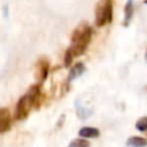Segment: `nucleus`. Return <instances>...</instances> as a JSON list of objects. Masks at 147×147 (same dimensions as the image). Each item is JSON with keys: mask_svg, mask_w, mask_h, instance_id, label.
<instances>
[{"mask_svg": "<svg viewBox=\"0 0 147 147\" xmlns=\"http://www.w3.org/2000/svg\"><path fill=\"white\" fill-rule=\"evenodd\" d=\"M92 28L87 22H80L72 31L70 37V46L67 48L74 57H78L83 55V53L87 49V46L92 39Z\"/></svg>", "mask_w": 147, "mask_h": 147, "instance_id": "f257e3e1", "label": "nucleus"}, {"mask_svg": "<svg viewBox=\"0 0 147 147\" xmlns=\"http://www.w3.org/2000/svg\"><path fill=\"white\" fill-rule=\"evenodd\" d=\"M113 21V0H99L95 5V25L102 28Z\"/></svg>", "mask_w": 147, "mask_h": 147, "instance_id": "f03ea898", "label": "nucleus"}, {"mask_svg": "<svg viewBox=\"0 0 147 147\" xmlns=\"http://www.w3.org/2000/svg\"><path fill=\"white\" fill-rule=\"evenodd\" d=\"M32 108H34V103H33L32 99L30 98V95L28 93H25L24 95H22L18 99V101L16 103V107H15V119H17V121L25 119L29 116V114H30Z\"/></svg>", "mask_w": 147, "mask_h": 147, "instance_id": "7ed1b4c3", "label": "nucleus"}, {"mask_svg": "<svg viewBox=\"0 0 147 147\" xmlns=\"http://www.w3.org/2000/svg\"><path fill=\"white\" fill-rule=\"evenodd\" d=\"M49 72V60L45 56H40L34 65V78L37 83L42 84Z\"/></svg>", "mask_w": 147, "mask_h": 147, "instance_id": "20e7f679", "label": "nucleus"}, {"mask_svg": "<svg viewBox=\"0 0 147 147\" xmlns=\"http://www.w3.org/2000/svg\"><path fill=\"white\" fill-rule=\"evenodd\" d=\"M30 98L32 99L33 103H34V108L36 109H39L40 108V105L42 102V92H41V84L40 83H36L33 85L30 86L29 91L26 92Z\"/></svg>", "mask_w": 147, "mask_h": 147, "instance_id": "39448f33", "label": "nucleus"}, {"mask_svg": "<svg viewBox=\"0 0 147 147\" xmlns=\"http://www.w3.org/2000/svg\"><path fill=\"white\" fill-rule=\"evenodd\" d=\"M11 126V118H10V113L7 108H1L0 109V133L7 132Z\"/></svg>", "mask_w": 147, "mask_h": 147, "instance_id": "423d86ee", "label": "nucleus"}, {"mask_svg": "<svg viewBox=\"0 0 147 147\" xmlns=\"http://www.w3.org/2000/svg\"><path fill=\"white\" fill-rule=\"evenodd\" d=\"M84 71H85V64H84L83 62H77V63H75L74 67L69 70V74H68V77H67L68 82L70 83L71 80H75L76 78L80 77V76L84 74Z\"/></svg>", "mask_w": 147, "mask_h": 147, "instance_id": "0eeeda50", "label": "nucleus"}, {"mask_svg": "<svg viewBox=\"0 0 147 147\" xmlns=\"http://www.w3.org/2000/svg\"><path fill=\"white\" fill-rule=\"evenodd\" d=\"M134 13V6H133V0H127L124 7V21H123V26H129Z\"/></svg>", "mask_w": 147, "mask_h": 147, "instance_id": "6e6552de", "label": "nucleus"}, {"mask_svg": "<svg viewBox=\"0 0 147 147\" xmlns=\"http://www.w3.org/2000/svg\"><path fill=\"white\" fill-rule=\"evenodd\" d=\"M79 137L82 138H96L100 134L99 129L92 127V126H84L78 131Z\"/></svg>", "mask_w": 147, "mask_h": 147, "instance_id": "1a4fd4ad", "label": "nucleus"}, {"mask_svg": "<svg viewBox=\"0 0 147 147\" xmlns=\"http://www.w3.org/2000/svg\"><path fill=\"white\" fill-rule=\"evenodd\" d=\"M126 145L129 147H146L147 146V139L142 137H131L127 139Z\"/></svg>", "mask_w": 147, "mask_h": 147, "instance_id": "9d476101", "label": "nucleus"}, {"mask_svg": "<svg viewBox=\"0 0 147 147\" xmlns=\"http://www.w3.org/2000/svg\"><path fill=\"white\" fill-rule=\"evenodd\" d=\"M68 147H90V142L84 138H77L70 141Z\"/></svg>", "mask_w": 147, "mask_h": 147, "instance_id": "9b49d317", "label": "nucleus"}, {"mask_svg": "<svg viewBox=\"0 0 147 147\" xmlns=\"http://www.w3.org/2000/svg\"><path fill=\"white\" fill-rule=\"evenodd\" d=\"M76 107H77V115H78V117L82 118V119L87 118V117L91 115V113H92V110L86 109V108H84V107H80V106L78 105V102L76 103Z\"/></svg>", "mask_w": 147, "mask_h": 147, "instance_id": "f8f14e48", "label": "nucleus"}, {"mask_svg": "<svg viewBox=\"0 0 147 147\" xmlns=\"http://www.w3.org/2000/svg\"><path fill=\"white\" fill-rule=\"evenodd\" d=\"M136 129L138 131H141V132H145L147 131V116H142L140 117L137 123H136Z\"/></svg>", "mask_w": 147, "mask_h": 147, "instance_id": "ddd939ff", "label": "nucleus"}, {"mask_svg": "<svg viewBox=\"0 0 147 147\" xmlns=\"http://www.w3.org/2000/svg\"><path fill=\"white\" fill-rule=\"evenodd\" d=\"M145 61L147 62V49H146V53H145Z\"/></svg>", "mask_w": 147, "mask_h": 147, "instance_id": "4468645a", "label": "nucleus"}, {"mask_svg": "<svg viewBox=\"0 0 147 147\" xmlns=\"http://www.w3.org/2000/svg\"><path fill=\"white\" fill-rule=\"evenodd\" d=\"M144 3H147V0H144Z\"/></svg>", "mask_w": 147, "mask_h": 147, "instance_id": "2eb2a0df", "label": "nucleus"}]
</instances>
